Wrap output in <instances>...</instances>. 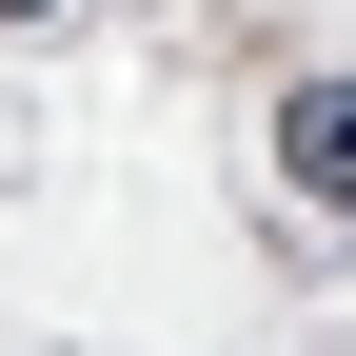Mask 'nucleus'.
I'll use <instances>...</instances> for the list:
<instances>
[{"label": "nucleus", "instance_id": "1", "mask_svg": "<svg viewBox=\"0 0 356 356\" xmlns=\"http://www.w3.org/2000/svg\"><path fill=\"white\" fill-rule=\"evenodd\" d=\"M277 178L297 198H356V79H297L277 99Z\"/></svg>", "mask_w": 356, "mask_h": 356}, {"label": "nucleus", "instance_id": "2", "mask_svg": "<svg viewBox=\"0 0 356 356\" xmlns=\"http://www.w3.org/2000/svg\"><path fill=\"white\" fill-rule=\"evenodd\" d=\"M0 20H60V0H0Z\"/></svg>", "mask_w": 356, "mask_h": 356}]
</instances>
